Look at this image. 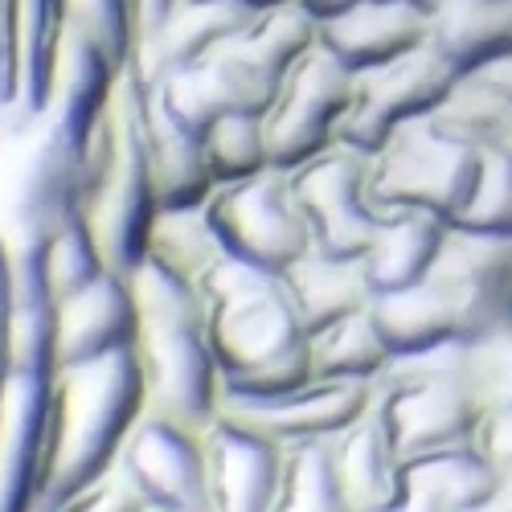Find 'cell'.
Returning <instances> with one entry per match:
<instances>
[{
    "label": "cell",
    "instance_id": "obj_25",
    "mask_svg": "<svg viewBox=\"0 0 512 512\" xmlns=\"http://www.w3.org/2000/svg\"><path fill=\"white\" fill-rule=\"evenodd\" d=\"M447 222L435 218V213H422V209H398L381 222L373 246L365 250V275L373 295H386V291H402L422 283L426 275L435 271L443 242H447Z\"/></svg>",
    "mask_w": 512,
    "mask_h": 512
},
{
    "label": "cell",
    "instance_id": "obj_13",
    "mask_svg": "<svg viewBox=\"0 0 512 512\" xmlns=\"http://www.w3.org/2000/svg\"><path fill=\"white\" fill-rule=\"evenodd\" d=\"M373 406V386L361 381H308L304 390H291L283 398H234L222 394V414L267 435L271 443L304 447L336 439Z\"/></svg>",
    "mask_w": 512,
    "mask_h": 512
},
{
    "label": "cell",
    "instance_id": "obj_12",
    "mask_svg": "<svg viewBox=\"0 0 512 512\" xmlns=\"http://www.w3.org/2000/svg\"><path fill=\"white\" fill-rule=\"evenodd\" d=\"M115 476L140 496L144 512H213L201 431L160 414H144L132 426Z\"/></svg>",
    "mask_w": 512,
    "mask_h": 512
},
{
    "label": "cell",
    "instance_id": "obj_11",
    "mask_svg": "<svg viewBox=\"0 0 512 512\" xmlns=\"http://www.w3.org/2000/svg\"><path fill=\"white\" fill-rule=\"evenodd\" d=\"M353 70L336 62L320 41L295 62L267 111V152L271 168L295 173L300 164L336 144V127L353 103Z\"/></svg>",
    "mask_w": 512,
    "mask_h": 512
},
{
    "label": "cell",
    "instance_id": "obj_9",
    "mask_svg": "<svg viewBox=\"0 0 512 512\" xmlns=\"http://www.w3.org/2000/svg\"><path fill=\"white\" fill-rule=\"evenodd\" d=\"M459 78L463 74L431 46L410 50L386 66L361 70L353 78V103L336 127V144L377 156L402 123L435 115L447 103V95L459 87Z\"/></svg>",
    "mask_w": 512,
    "mask_h": 512
},
{
    "label": "cell",
    "instance_id": "obj_20",
    "mask_svg": "<svg viewBox=\"0 0 512 512\" xmlns=\"http://www.w3.org/2000/svg\"><path fill=\"white\" fill-rule=\"evenodd\" d=\"M119 78H123V70L95 46V41L62 29L54 82H50V107L41 119H50L58 132L87 156L95 127L103 123V115L119 91Z\"/></svg>",
    "mask_w": 512,
    "mask_h": 512
},
{
    "label": "cell",
    "instance_id": "obj_15",
    "mask_svg": "<svg viewBox=\"0 0 512 512\" xmlns=\"http://www.w3.org/2000/svg\"><path fill=\"white\" fill-rule=\"evenodd\" d=\"M205 476L213 512H271L283 480V447L218 414L205 426Z\"/></svg>",
    "mask_w": 512,
    "mask_h": 512
},
{
    "label": "cell",
    "instance_id": "obj_43",
    "mask_svg": "<svg viewBox=\"0 0 512 512\" xmlns=\"http://www.w3.org/2000/svg\"><path fill=\"white\" fill-rule=\"evenodd\" d=\"M386 512H451V508H443L435 496H426V492H418V488H406V496H402L394 508H386Z\"/></svg>",
    "mask_w": 512,
    "mask_h": 512
},
{
    "label": "cell",
    "instance_id": "obj_33",
    "mask_svg": "<svg viewBox=\"0 0 512 512\" xmlns=\"http://www.w3.org/2000/svg\"><path fill=\"white\" fill-rule=\"evenodd\" d=\"M209 173L218 185L259 177L271 168L267 152V123L263 115H222L218 123H209V132L201 136Z\"/></svg>",
    "mask_w": 512,
    "mask_h": 512
},
{
    "label": "cell",
    "instance_id": "obj_14",
    "mask_svg": "<svg viewBox=\"0 0 512 512\" xmlns=\"http://www.w3.org/2000/svg\"><path fill=\"white\" fill-rule=\"evenodd\" d=\"M50 394L54 377L21 369L0 377V512H37Z\"/></svg>",
    "mask_w": 512,
    "mask_h": 512
},
{
    "label": "cell",
    "instance_id": "obj_42",
    "mask_svg": "<svg viewBox=\"0 0 512 512\" xmlns=\"http://www.w3.org/2000/svg\"><path fill=\"white\" fill-rule=\"evenodd\" d=\"M467 512H512V472H504L500 484L488 492V500H480L476 508H467Z\"/></svg>",
    "mask_w": 512,
    "mask_h": 512
},
{
    "label": "cell",
    "instance_id": "obj_27",
    "mask_svg": "<svg viewBox=\"0 0 512 512\" xmlns=\"http://www.w3.org/2000/svg\"><path fill=\"white\" fill-rule=\"evenodd\" d=\"M500 476L504 472L480 451L476 439L435 447V451H422V455L406 459V488L435 496L451 512H467L480 500H488V492L500 484Z\"/></svg>",
    "mask_w": 512,
    "mask_h": 512
},
{
    "label": "cell",
    "instance_id": "obj_10",
    "mask_svg": "<svg viewBox=\"0 0 512 512\" xmlns=\"http://www.w3.org/2000/svg\"><path fill=\"white\" fill-rule=\"evenodd\" d=\"M369 168L373 156L332 144L287 173L312 234V250L332 254V259H365L381 222L390 218L369 197Z\"/></svg>",
    "mask_w": 512,
    "mask_h": 512
},
{
    "label": "cell",
    "instance_id": "obj_28",
    "mask_svg": "<svg viewBox=\"0 0 512 512\" xmlns=\"http://www.w3.org/2000/svg\"><path fill=\"white\" fill-rule=\"evenodd\" d=\"M431 119L484 156H512V99L500 95L484 74H463Z\"/></svg>",
    "mask_w": 512,
    "mask_h": 512
},
{
    "label": "cell",
    "instance_id": "obj_3",
    "mask_svg": "<svg viewBox=\"0 0 512 512\" xmlns=\"http://www.w3.org/2000/svg\"><path fill=\"white\" fill-rule=\"evenodd\" d=\"M140 304L136 357L148 386V414L201 431L222 414V369L209 349V312L201 283L144 259L132 275Z\"/></svg>",
    "mask_w": 512,
    "mask_h": 512
},
{
    "label": "cell",
    "instance_id": "obj_2",
    "mask_svg": "<svg viewBox=\"0 0 512 512\" xmlns=\"http://www.w3.org/2000/svg\"><path fill=\"white\" fill-rule=\"evenodd\" d=\"M148 414V386L136 349L58 369L46 422V467H41L37 512H58L78 492L115 472V459Z\"/></svg>",
    "mask_w": 512,
    "mask_h": 512
},
{
    "label": "cell",
    "instance_id": "obj_34",
    "mask_svg": "<svg viewBox=\"0 0 512 512\" xmlns=\"http://www.w3.org/2000/svg\"><path fill=\"white\" fill-rule=\"evenodd\" d=\"M62 29L82 33L127 70L136 58V5L132 0H62Z\"/></svg>",
    "mask_w": 512,
    "mask_h": 512
},
{
    "label": "cell",
    "instance_id": "obj_26",
    "mask_svg": "<svg viewBox=\"0 0 512 512\" xmlns=\"http://www.w3.org/2000/svg\"><path fill=\"white\" fill-rule=\"evenodd\" d=\"M283 283L308 336L373 304V287L361 259H332V254L308 250L283 271Z\"/></svg>",
    "mask_w": 512,
    "mask_h": 512
},
{
    "label": "cell",
    "instance_id": "obj_22",
    "mask_svg": "<svg viewBox=\"0 0 512 512\" xmlns=\"http://www.w3.org/2000/svg\"><path fill=\"white\" fill-rule=\"evenodd\" d=\"M13 250V324H9V369L58 377V295L46 275L41 246Z\"/></svg>",
    "mask_w": 512,
    "mask_h": 512
},
{
    "label": "cell",
    "instance_id": "obj_40",
    "mask_svg": "<svg viewBox=\"0 0 512 512\" xmlns=\"http://www.w3.org/2000/svg\"><path fill=\"white\" fill-rule=\"evenodd\" d=\"M132 5H136V50H140L164 21V13L173 9V0H132Z\"/></svg>",
    "mask_w": 512,
    "mask_h": 512
},
{
    "label": "cell",
    "instance_id": "obj_39",
    "mask_svg": "<svg viewBox=\"0 0 512 512\" xmlns=\"http://www.w3.org/2000/svg\"><path fill=\"white\" fill-rule=\"evenodd\" d=\"M9 324H13V250L0 234V377L9 373Z\"/></svg>",
    "mask_w": 512,
    "mask_h": 512
},
{
    "label": "cell",
    "instance_id": "obj_31",
    "mask_svg": "<svg viewBox=\"0 0 512 512\" xmlns=\"http://www.w3.org/2000/svg\"><path fill=\"white\" fill-rule=\"evenodd\" d=\"M222 242L213 234L209 218H205V205L193 209H160L156 213V226L148 238V259L164 271H173L181 279L201 283V275L222 259Z\"/></svg>",
    "mask_w": 512,
    "mask_h": 512
},
{
    "label": "cell",
    "instance_id": "obj_18",
    "mask_svg": "<svg viewBox=\"0 0 512 512\" xmlns=\"http://www.w3.org/2000/svg\"><path fill=\"white\" fill-rule=\"evenodd\" d=\"M132 87H136L140 132H144V152H148V168H152V185H156L160 209L205 205L213 197V189H218V181H213V173H209L201 136L168 115V107L160 103V95L148 87L144 78L132 74Z\"/></svg>",
    "mask_w": 512,
    "mask_h": 512
},
{
    "label": "cell",
    "instance_id": "obj_7",
    "mask_svg": "<svg viewBox=\"0 0 512 512\" xmlns=\"http://www.w3.org/2000/svg\"><path fill=\"white\" fill-rule=\"evenodd\" d=\"M5 144H13V156L0 181V234L9 246H46L82 213V152L50 119L29 123Z\"/></svg>",
    "mask_w": 512,
    "mask_h": 512
},
{
    "label": "cell",
    "instance_id": "obj_29",
    "mask_svg": "<svg viewBox=\"0 0 512 512\" xmlns=\"http://www.w3.org/2000/svg\"><path fill=\"white\" fill-rule=\"evenodd\" d=\"M394 365L386 336L377 332L369 308L345 316L312 336V373L316 381H361L377 386V377Z\"/></svg>",
    "mask_w": 512,
    "mask_h": 512
},
{
    "label": "cell",
    "instance_id": "obj_19",
    "mask_svg": "<svg viewBox=\"0 0 512 512\" xmlns=\"http://www.w3.org/2000/svg\"><path fill=\"white\" fill-rule=\"evenodd\" d=\"M254 17L259 13L238 5V0H173V9L136 50L127 70L140 78H160L168 70L197 66L222 46H230L238 33H246Z\"/></svg>",
    "mask_w": 512,
    "mask_h": 512
},
{
    "label": "cell",
    "instance_id": "obj_24",
    "mask_svg": "<svg viewBox=\"0 0 512 512\" xmlns=\"http://www.w3.org/2000/svg\"><path fill=\"white\" fill-rule=\"evenodd\" d=\"M426 46L459 74L512 58V0H435Z\"/></svg>",
    "mask_w": 512,
    "mask_h": 512
},
{
    "label": "cell",
    "instance_id": "obj_44",
    "mask_svg": "<svg viewBox=\"0 0 512 512\" xmlns=\"http://www.w3.org/2000/svg\"><path fill=\"white\" fill-rule=\"evenodd\" d=\"M476 74H484L492 87L500 91V95H508L512 99V58H504V62H492V66H484V70H476Z\"/></svg>",
    "mask_w": 512,
    "mask_h": 512
},
{
    "label": "cell",
    "instance_id": "obj_4",
    "mask_svg": "<svg viewBox=\"0 0 512 512\" xmlns=\"http://www.w3.org/2000/svg\"><path fill=\"white\" fill-rule=\"evenodd\" d=\"M156 185L144 152L140 111L132 74L123 70L119 91L95 127L82 156V218L103 254V267L115 275H132L148 259V238L156 226Z\"/></svg>",
    "mask_w": 512,
    "mask_h": 512
},
{
    "label": "cell",
    "instance_id": "obj_35",
    "mask_svg": "<svg viewBox=\"0 0 512 512\" xmlns=\"http://www.w3.org/2000/svg\"><path fill=\"white\" fill-rule=\"evenodd\" d=\"M41 259H46V275H50V287H54L58 300H62V295H70V291H78V287H87L95 275L107 271L103 254H99V246L91 238V226H87L82 213L46 238V246H41Z\"/></svg>",
    "mask_w": 512,
    "mask_h": 512
},
{
    "label": "cell",
    "instance_id": "obj_23",
    "mask_svg": "<svg viewBox=\"0 0 512 512\" xmlns=\"http://www.w3.org/2000/svg\"><path fill=\"white\" fill-rule=\"evenodd\" d=\"M332 451L353 512H386L406 496V459L373 406L332 439Z\"/></svg>",
    "mask_w": 512,
    "mask_h": 512
},
{
    "label": "cell",
    "instance_id": "obj_30",
    "mask_svg": "<svg viewBox=\"0 0 512 512\" xmlns=\"http://www.w3.org/2000/svg\"><path fill=\"white\" fill-rule=\"evenodd\" d=\"M271 512H353L345 480H340L332 439L287 447L283 480Z\"/></svg>",
    "mask_w": 512,
    "mask_h": 512
},
{
    "label": "cell",
    "instance_id": "obj_1",
    "mask_svg": "<svg viewBox=\"0 0 512 512\" xmlns=\"http://www.w3.org/2000/svg\"><path fill=\"white\" fill-rule=\"evenodd\" d=\"M209 349L222 369V394L283 398L304 390L312 373V336L295 312L283 275L222 254L205 275Z\"/></svg>",
    "mask_w": 512,
    "mask_h": 512
},
{
    "label": "cell",
    "instance_id": "obj_5",
    "mask_svg": "<svg viewBox=\"0 0 512 512\" xmlns=\"http://www.w3.org/2000/svg\"><path fill=\"white\" fill-rule=\"evenodd\" d=\"M459 345L463 340L394 357V365L377 377L373 410L386 422L402 459L476 439L484 410L459 373Z\"/></svg>",
    "mask_w": 512,
    "mask_h": 512
},
{
    "label": "cell",
    "instance_id": "obj_17",
    "mask_svg": "<svg viewBox=\"0 0 512 512\" xmlns=\"http://www.w3.org/2000/svg\"><path fill=\"white\" fill-rule=\"evenodd\" d=\"M431 41V5L414 0H369L320 21V46L353 74L386 66Z\"/></svg>",
    "mask_w": 512,
    "mask_h": 512
},
{
    "label": "cell",
    "instance_id": "obj_38",
    "mask_svg": "<svg viewBox=\"0 0 512 512\" xmlns=\"http://www.w3.org/2000/svg\"><path fill=\"white\" fill-rule=\"evenodd\" d=\"M480 451L500 467V472H512V410L504 414H484L480 431H476Z\"/></svg>",
    "mask_w": 512,
    "mask_h": 512
},
{
    "label": "cell",
    "instance_id": "obj_36",
    "mask_svg": "<svg viewBox=\"0 0 512 512\" xmlns=\"http://www.w3.org/2000/svg\"><path fill=\"white\" fill-rule=\"evenodd\" d=\"M451 226L472 230V234L512 238V156H484L480 181Z\"/></svg>",
    "mask_w": 512,
    "mask_h": 512
},
{
    "label": "cell",
    "instance_id": "obj_32",
    "mask_svg": "<svg viewBox=\"0 0 512 512\" xmlns=\"http://www.w3.org/2000/svg\"><path fill=\"white\" fill-rule=\"evenodd\" d=\"M459 373L484 414L512 410V312L459 345Z\"/></svg>",
    "mask_w": 512,
    "mask_h": 512
},
{
    "label": "cell",
    "instance_id": "obj_37",
    "mask_svg": "<svg viewBox=\"0 0 512 512\" xmlns=\"http://www.w3.org/2000/svg\"><path fill=\"white\" fill-rule=\"evenodd\" d=\"M58 512H144V504H140V496L127 488L115 472L107 476V480H99L95 488H87V492H78L74 500H66Z\"/></svg>",
    "mask_w": 512,
    "mask_h": 512
},
{
    "label": "cell",
    "instance_id": "obj_45",
    "mask_svg": "<svg viewBox=\"0 0 512 512\" xmlns=\"http://www.w3.org/2000/svg\"><path fill=\"white\" fill-rule=\"evenodd\" d=\"M238 5L254 9V13H267V9H279V5H291V0H238Z\"/></svg>",
    "mask_w": 512,
    "mask_h": 512
},
{
    "label": "cell",
    "instance_id": "obj_6",
    "mask_svg": "<svg viewBox=\"0 0 512 512\" xmlns=\"http://www.w3.org/2000/svg\"><path fill=\"white\" fill-rule=\"evenodd\" d=\"M484 168V152L447 136L435 119L402 123L390 144L373 156L369 168V197L381 213L422 209L435 213L447 226L459 218V209L472 197Z\"/></svg>",
    "mask_w": 512,
    "mask_h": 512
},
{
    "label": "cell",
    "instance_id": "obj_41",
    "mask_svg": "<svg viewBox=\"0 0 512 512\" xmlns=\"http://www.w3.org/2000/svg\"><path fill=\"white\" fill-rule=\"evenodd\" d=\"M300 5H304L316 21H324V17L345 13V9H353V5H369V0H300ZM414 5H431V9H435V0H414Z\"/></svg>",
    "mask_w": 512,
    "mask_h": 512
},
{
    "label": "cell",
    "instance_id": "obj_8",
    "mask_svg": "<svg viewBox=\"0 0 512 512\" xmlns=\"http://www.w3.org/2000/svg\"><path fill=\"white\" fill-rule=\"evenodd\" d=\"M205 218L230 259L283 275L312 250V234L291 193V177L267 168L259 177L218 185L205 201Z\"/></svg>",
    "mask_w": 512,
    "mask_h": 512
},
{
    "label": "cell",
    "instance_id": "obj_21",
    "mask_svg": "<svg viewBox=\"0 0 512 512\" xmlns=\"http://www.w3.org/2000/svg\"><path fill=\"white\" fill-rule=\"evenodd\" d=\"M9 58L17 70V107L5 119V140L25 132L50 107V82L62 46V0H5Z\"/></svg>",
    "mask_w": 512,
    "mask_h": 512
},
{
    "label": "cell",
    "instance_id": "obj_16",
    "mask_svg": "<svg viewBox=\"0 0 512 512\" xmlns=\"http://www.w3.org/2000/svg\"><path fill=\"white\" fill-rule=\"evenodd\" d=\"M140 304L127 275L103 271L87 287L58 300V369L136 349Z\"/></svg>",
    "mask_w": 512,
    "mask_h": 512
}]
</instances>
